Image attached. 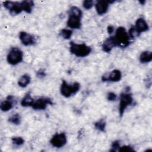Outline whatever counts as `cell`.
<instances>
[{"instance_id":"obj_26","label":"cell","mask_w":152,"mask_h":152,"mask_svg":"<svg viewBox=\"0 0 152 152\" xmlns=\"http://www.w3.org/2000/svg\"><path fill=\"white\" fill-rule=\"evenodd\" d=\"M121 147L120 142L119 140H115L112 142L111 144V149L110 150V151H118Z\"/></svg>"},{"instance_id":"obj_3","label":"cell","mask_w":152,"mask_h":152,"mask_svg":"<svg viewBox=\"0 0 152 152\" xmlns=\"http://www.w3.org/2000/svg\"><path fill=\"white\" fill-rule=\"evenodd\" d=\"M70 52L79 58H83L88 56L91 52V48L85 43H76L71 42L69 43Z\"/></svg>"},{"instance_id":"obj_9","label":"cell","mask_w":152,"mask_h":152,"mask_svg":"<svg viewBox=\"0 0 152 152\" xmlns=\"http://www.w3.org/2000/svg\"><path fill=\"white\" fill-rule=\"evenodd\" d=\"M52 99L48 97H41L34 100L32 108L36 110H42L46 109L48 105H52Z\"/></svg>"},{"instance_id":"obj_8","label":"cell","mask_w":152,"mask_h":152,"mask_svg":"<svg viewBox=\"0 0 152 152\" xmlns=\"http://www.w3.org/2000/svg\"><path fill=\"white\" fill-rule=\"evenodd\" d=\"M67 142V137L64 132L56 133L50 140V144L55 148H61Z\"/></svg>"},{"instance_id":"obj_13","label":"cell","mask_w":152,"mask_h":152,"mask_svg":"<svg viewBox=\"0 0 152 152\" xmlns=\"http://www.w3.org/2000/svg\"><path fill=\"white\" fill-rule=\"evenodd\" d=\"M17 103L15 97L12 95H8L6 100L2 101L0 104L1 110L2 112H8L12 109Z\"/></svg>"},{"instance_id":"obj_29","label":"cell","mask_w":152,"mask_h":152,"mask_svg":"<svg viewBox=\"0 0 152 152\" xmlns=\"http://www.w3.org/2000/svg\"><path fill=\"white\" fill-rule=\"evenodd\" d=\"M36 76L39 78H45L46 76V73L45 70L44 69H43V68H41V69H39L36 72Z\"/></svg>"},{"instance_id":"obj_7","label":"cell","mask_w":152,"mask_h":152,"mask_svg":"<svg viewBox=\"0 0 152 152\" xmlns=\"http://www.w3.org/2000/svg\"><path fill=\"white\" fill-rule=\"evenodd\" d=\"M4 7L12 15H18L23 11L21 2L7 1L4 2Z\"/></svg>"},{"instance_id":"obj_11","label":"cell","mask_w":152,"mask_h":152,"mask_svg":"<svg viewBox=\"0 0 152 152\" xmlns=\"http://www.w3.org/2000/svg\"><path fill=\"white\" fill-rule=\"evenodd\" d=\"M122 72L119 69H113L107 74H104L102 77V80L104 82H118L122 79Z\"/></svg>"},{"instance_id":"obj_24","label":"cell","mask_w":152,"mask_h":152,"mask_svg":"<svg viewBox=\"0 0 152 152\" xmlns=\"http://www.w3.org/2000/svg\"><path fill=\"white\" fill-rule=\"evenodd\" d=\"M128 34L130 39H134L136 37H138L140 36V34L138 33V32L137 31V30H135L134 26H132L131 27H130V28L128 31Z\"/></svg>"},{"instance_id":"obj_16","label":"cell","mask_w":152,"mask_h":152,"mask_svg":"<svg viewBox=\"0 0 152 152\" xmlns=\"http://www.w3.org/2000/svg\"><path fill=\"white\" fill-rule=\"evenodd\" d=\"M139 61L142 64H147L152 61V52L150 50H145L141 53Z\"/></svg>"},{"instance_id":"obj_5","label":"cell","mask_w":152,"mask_h":152,"mask_svg":"<svg viewBox=\"0 0 152 152\" xmlns=\"http://www.w3.org/2000/svg\"><path fill=\"white\" fill-rule=\"evenodd\" d=\"M117 46L120 48H126L130 44V38L128 32L124 27H119L115 31V34L113 36Z\"/></svg>"},{"instance_id":"obj_22","label":"cell","mask_w":152,"mask_h":152,"mask_svg":"<svg viewBox=\"0 0 152 152\" xmlns=\"http://www.w3.org/2000/svg\"><path fill=\"white\" fill-rule=\"evenodd\" d=\"M59 34L63 39L68 40L72 35V31L69 28H63L60 31Z\"/></svg>"},{"instance_id":"obj_19","label":"cell","mask_w":152,"mask_h":152,"mask_svg":"<svg viewBox=\"0 0 152 152\" xmlns=\"http://www.w3.org/2000/svg\"><path fill=\"white\" fill-rule=\"evenodd\" d=\"M21 2L23 11L27 14H30L32 12L33 7L34 6V2L31 0L23 1Z\"/></svg>"},{"instance_id":"obj_27","label":"cell","mask_w":152,"mask_h":152,"mask_svg":"<svg viewBox=\"0 0 152 152\" xmlns=\"http://www.w3.org/2000/svg\"><path fill=\"white\" fill-rule=\"evenodd\" d=\"M119 151H134L135 150L133 147L129 145H125L123 146H121L119 150Z\"/></svg>"},{"instance_id":"obj_2","label":"cell","mask_w":152,"mask_h":152,"mask_svg":"<svg viewBox=\"0 0 152 152\" xmlns=\"http://www.w3.org/2000/svg\"><path fill=\"white\" fill-rule=\"evenodd\" d=\"M126 88V89L121 94L119 97L118 111L120 117H122L124 115L127 107L131 105L134 102L132 95L130 92L129 88L127 87Z\"/></svg>"},{"instance_id":"obj_4","label":"cell","mask_w":152,"mask_h":152,"mask_svg":"<svg viewBox=\"0 0 152 152\" xmlns=\"http://www.w3.org/2000/svg\"><path fill=\"white\" fill-rule=\"evenodd\" d=\"M80 86V84L78 82L68 84L65 80H62L60 86V93L64 97L69 98L78 92Z\"/></svg>"},{"instance_id":"obj_14","label":"cell","mask_w":152,"mask_h":152,"mask_svg":"<svg viewBox=\"0 0 152 152\" xmlns=\"http://www.w3.org/2000/svg\"><path fill=\"white\" fill-rule=\"evenodd\" d=\"M134 27L140 35L141 33L145 32L149 30V26L148 23L142 17H140L137 19Z\"/></svg>"},{"instance_id":"obj_15","label":"cell","mask_w":152,"mask_h":152,"mask_svg":"<svg viewBox=\"0 0 152 152\" xmlns=\"http://www.w3.org/2000/svg\"><path fill=\"white\" fill-rule=\"evenodd\" d=\"M116 46H117V44L113 36L108 37L104 41L102 45V49L103 52L109 53Z\"/></svg>"},{"instance_id":"obj_23","label":"cell","mask_w":152,"mask_h":152,"mask_svg":"<svg viewBox=\"0 0 152 152\" xmlns=\"http://www.w3.org/2000/svg\"><path fill=\"white\" fill-rule=\"evenodd\" d=\"M11 141L13 144L17 146H21L24 143V140L21 137H14L11 138Z\"/></svg>"},{"instance_id":"obj_25","label":"cell","mask_w":152,"mask_h":152,"mask_svg":"<svg viewBox=\"0 0 152 152\" xmlns=\"http://www.w3.org/2000/svg\"><path fill=\"white\" fill-rule=\"evenodd\" d=\"M94 5V1L92 0H85L83 2V7L87 10H90Z\"/></svg>"},{"instance_id":"obj_20","label":"cell","mask_w":152,"mask_h":152,"mask_svg":"<svg viewBox=\"0 0 152 152\" xmlns=\"http://www.w3.org/2000/svg\"><path fill=\"white\" fill-rule=\"evenodd\" d=\"M94 128L98 130L100 132H104L106 131V122L104 119L101 118L97 121L95 122L94 124Z\"/></svg>"},{"instance_id":"obj_21","label":"cell","mask_w":152,"mask_h":152,"mask_svg":"<svg viewBox=\"0 0 152 152\" xmlns=\"http://www.w3.org/2000/svg\"><path fill=\"white\" fill-rule=\"evenodd\" d=\"M8 122L14 125H19L21 121V118L19 113H15L9 117L8 119Z\"/></svg>"},{"instance_id":"obj_10","label":"cell","mask_w":152,"mask_h":152,"mask_svg":"<svg viewBox=\"0 0 152 152\" xmlns=\"http://www.w3.org/2000/svg\"><path fill=\"white\" fill-rule=\"evenodd\" d=\"M19 39L21 43L26 46H33L36 43V39L34 36L24 31L20 32Z\"/></svg>"},{"instance_id":"obj_17","label":"cell","mask_w":152,"mask_h":152,"mask_svg":"<svg viewBox=\"0 0 152 152\" xmlns=\"http://www.w3.org/2000/svg\"><path fill=\"white\" fill-rule=\"evenodd\" d=\"M34 99L31 97L30 93H27L21 99L20 104L23 107H32Z\"/></svg>"},{"instance_id":"obj_18","label":"cell","mask_w":152,"mask_h":152,"mask_svg":"<svg viewBox=\"0 0 152 152\" xmlns=\"http://www.w3.org/2000/svg\"><path fill=\"white\" fill-rule=\"evenodd\" d=\"M31 82V77L30 75L25 74L22 75L18 80L17 84L19 87L22 88L26 87Z\"/></svg>"},{"instance_id":"obj_12","label":"cell","mask_w":152,"mask_h":152,"mask_svg":"<svg viewBox=\"0 0 152 152\" xmlns=\"http://www.w3.org/2000/svg\"><path fill=\"white\" fill-rule=\"evenodd\" d=\"M115 2L114 1H97L95 4V9L96 11V12L100 15H103L105 14L109 9V5L111 4H113Z\"/></svg>"},{"instance_id":"obj_31","label":"cell","mask_w":152,"mask_h":152,"mask_svg":"<svg viewBox=\"0 0 152 152\" xmlns=\"http://www.w3.org/2000/svg\"><path fill=\"white\" fill-rule=\"evenodd\" d=\"M139 2L141 4V5H144L145 3L146 2L145 1H140Z\"/></svg>"},{"instance_id":"obj_28","label":"cell","mask_w":152,"mask_h":152,"mask_svg":"<svg viewBox=\"0 0 152 152\" xmlns=\"http://www.w3.org/2000/svg\"><path fill=\"white\" fill-rule=\"evenodd\" d=\"M117 99H118L117 95L113 92L110 91L107 94V99L109 102H114Z\"/></svg>"},{"instance_id":"obj_30","label":"cell","mask_w":152,"mask_h":152,"mask_svg":"<svg viewBox=\"0 0 152 152\" xmlns=\"http://www.w3.org/2000/svg\"><path fill=\"white\" fill-rule=\"evenodd\" d=\"M107 33L109 34H112L114 31H115V29H114V27L113 26H111V25H109L107 26Z\"/></svg>"},{"instance_id":"obj_6","label":"cell","mask_w":152,"mask_h":152,"mask_svg":"<svg viewBox=\"0 0 152 152\" xmlns=\"http://www.w3.org/2000/svg\"><path fill=\"white\" fill-rule=\"evenodd\" d=\"M24 54L23 51L18 48H12L7 56L8 63L11 65H16L23 60Z\"/></svg>"},{"instance_id":"obj_1","label":"cell","mask_w":152,"mask_h":152,"mask_svg":"<svg viewBox=\"0 0 152 152\" xmlns=\"http://www.w3.org/2000/svg\"><path fill=\"white\" fill-rule=\"evenodd\" d=\"M82 11L76 6H72L68 12V18L66 25L69 28L79 29L81 27Z\"/></svg>"}]
</instances>
